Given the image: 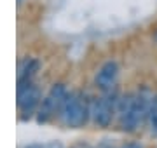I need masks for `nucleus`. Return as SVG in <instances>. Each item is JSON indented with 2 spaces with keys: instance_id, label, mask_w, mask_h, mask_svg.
Here are the masks:
<instances>
[{
  "instance_id": "obj_1",
  "label": "nucleus",
  "mask_w": 157,
  "mask_h": 148,
  "mask_svg": "<svg viewBox=\"0 0 157 148\" xmlns=\"http://www.w3.org/2000/svg\"><path fill=\"white\" fill-rule=\"evenodd\" d=\"M154 94L148 87H141L136 92H126L119 96L117 124L122 132H136L148 120L150 103Z\"/></svg>"
},
{
  "instance_id": "obj_8",
  "label": "nucleus",
  "mask_w": 157,
  "mask_h": 148,
  "mask_svg": "<svg viewBox=\"0 0 157 148\" xmlns=\"http://www.w3.org/2000/svg\"><path fill=\"white\" fill-rule=\"evenodd\" d=\"M147 124L150 127V132L154 136H157V94L152 98V103H150V112H148V120Z\"/></svg>"
},
{
  "instance_id": "obj_5",
  "label": "nucleus",
  "mask_w": 157,
  "mask_h": 148,
  "mask_svg": "<svg viewBox=\"0 0 157 148\" xmlns=\"http://www.w3.org/2000/svg\"><path fill=\"white\" fill-rule=\"evenodd\" d=\"M17 117L21 122H30L32 119H35L37 115V110L40 106V101H42V91L40 87L32 82V84H26V86H17Z\"/></svg>"
},
{
  "instance_id": "obj_7",
  "label": "nucleus",
  "mask_w": 157,
  "mask_h": 148,
  "mask_svg": "<svg viewBox=\"0 0 157 148\" xmlns=\"http://www.w3.org/2000/svg\"><path fill=\"white\" fill-rule=\"evenodd\" d=\"M39 70H40V61L37 57H25L17 66V86H26V84L35 82V77L39 73Z\"/></svg>"
},
{
  "instance_id": "obj_3",
  "label": "nucleus",
  "mask_w": 157,
  "mask_h": 148,
  "mask_svg": "<svg viewBox=\"0 0 157 148\" xmlns=\"http://www.w3.org/2000/svg\"><path fill=\"white\" fill-rule=\"evenodd\" d=\"M121 92L117 89L101 92L100 96H93L91 106V124L96 129H108L117 120V103Z\"/></svg>"
},
{
  "instance_id": "obj_2",
  "label": "nucleus",
  "mask_w": 157,
  "mask_h": 148,
  "mask_svg": "<svg viewBox=\"0 0 157 148\" xmlns=\"http://www.w3.org/2000/svg\"><path fill=\"white\" fill-rule=\"evenodd\" d=\"M93 96L86 91H68L65 101L59 106L56 120L67 129H82L91 124Z\"/></svg>"
},
{
  "instance_id": "obj_10",
  "label": "nucleus",
  "mask_w": 157,
  "mask_h": 148,
  "mask_svg": "<svg viewBox=\"0 0 157 148\" xmlns=\"http://www.w3.org/2000/svg\"><path fill=\"white\" fill-rule=\"evenodd\" d=\"M23 2H25V0H17V4H23Z\"/></svg>"
},
{
  "instance_id": "obj_6",
  "label": "nucleus",
  "mask_w": 157,
  "mask_h": 148,
  "mask_svg": "<svg viewBox=\"0 0 157 148\" xmlns=\"http://www.w3.org/2000/svg\"><path fill=\"white\" fill-rule=\"evenodd\" d=\"M117 80H119V65L113 59L105 61L94 73V86L100 92L117 89Z\"/></svg>"
},
{
  "instance_id": "obj_9",
  "label": "nucleus",
  "mask_w": 157,
  "mask_h": 148,
  "mask_svg": "<svg viewBox=\"0 0 157 148\" xmlns=\"http://www.w3.org/2000/svg\"><path fill=\"white\" fill-rule=\"evenodd\" d=\"M152 39L155 40V44H157V28L154 30V31H152Z\"/></svg>"
},
{
  "instance_id": "obj_4",
  "label": "nucleus",
  "mask_w": 157,
  "mask_h": 148,
  "mask_svg": "<svg viewBox=\"0 0 157 148\" xmlns=\"http://www.w3.org/2000/svg\"><path fill=\"white\" fill-rule=\"evenodd\" d=\"M67 94H68V87L63 82H54L49 91L44 94L42 101H40V106L37 110V115H35L37 124H40V125L49 124L51 120L56 119L58 112H59V106L65 101Z\"/></svg>"
}]
</instances>
